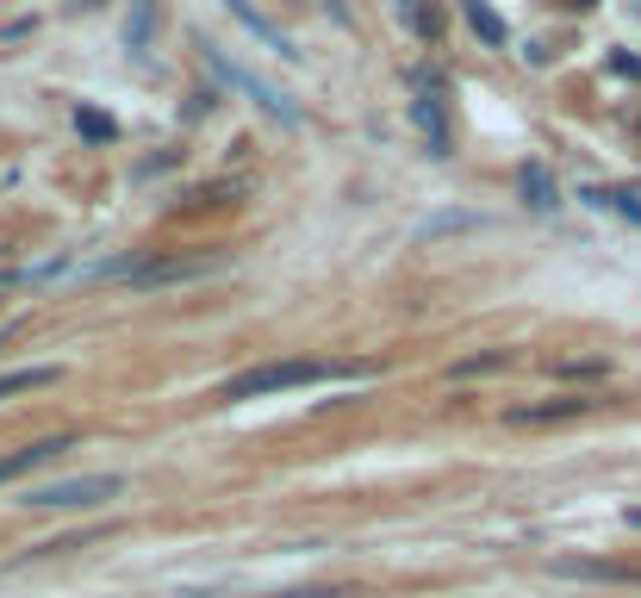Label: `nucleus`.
Listing matches in <instances>:
<instances>
[{
  "mask_svg": "<svg viewBox=\"0 0 641 598\" xmlns=\"http://www.w3.org/2000/svg\"><path fill=\"white\" fill-rule=\"evenodd\" d=\"M343 375H361V368L343 362H312V356H293V362H262V368H243L219 387V399H268V393H299V387H330Z\"/></svg>",
  "mask_w": 641,
  "mask_h": 598,
  "instance_id": "1",
  "label": "nucleus"
},
{
  "mask_svg": "<svg viewBox=\"0 0 641 598\" xmlns=\"http://www.w3.org/2000/svg\"><path fill=\"white\" fill-rule=\"evenodd\" d=\"M119 492H126V474H81V480L32 487L19 505H32V511H94V505L119 499Z\"/></svg>",
  "mask_w": 641,
  "mask_h": 598,
  "instance_id": "2",
  "label": "nucleus"
},
{
  "mask_svg": "<svg viewBox=\"0 0 641 598\" xmlns=\"http://www.w3.org/2000/svg\"><path fill=\"white\" fill-rule=\"evenodd\" d=\"M206 275H219V256H138L119 281L157 293V287H188V281H206Z\"/></svg>",
  "mask_w": 641,
  "mask_h": 598,
  "instance_id": "3",
  "label": "nucleus"
},
{
  "mask_svg": "<svg viewBox=\"0 0 641 598\" xmlns=\"http://www.w3.org/2000/svg\"><path fill=\"white\" fill-rule=\"evenodd\" d=\"M206 63L219 69V81H231V88H243V94H250V100H256V107H262V112H274V119H287V126H299V107H293V100L281 94V88H268L262 76H250V69H243V63H231V57H224V50H212V44H206Z\"/></svg>",
  "mask_w": 641,
  "mask_h": 598,
  "instance_id": "4",
  "label": "nucleus"
},
{
  "mask_svg": "<svg viewBox=\"0 0 641 598\" xmlns=\"http://www.w3.org/2000/svg\"><path fill=\"white\" fill-rule=\"evenodd\" d=\"M598 399H585V393H561V399H535V406H511V425L523 430V425H567V418H585Z\"/></svg>",
  "mask_w": 641,
  "mask_h": 598,
  "instance_id": "5",
  "label": "nucleus"
},
{
  "mask_svg": "<svg viewBox=\"0 0 641 598\" xmlns=\"http://www.w3.org/2000/svg\"><path fill=\"white\" fill-rule=\"evenodd\" d=\"M63 449H76V437H38V442H26V449H13V456H0V487L19 480V474H38L44 461L63 456Z\"/></svg>",
  "mask_w": 641,
  "mask_h": 598,
  "instance_id": "6",
  "label": "nucleus"
},
{
  "mask_svg": "<svg viewBox=\"0 0 641 598\" xmlns=\"http://www.w3.org/2000/svg\"><path fill=\"white\" fill-rule=\"evenodd\" d=\"M411 119H418V131L430 138V150H437V157H449V119H442V100H437V88H423V81H418Z\"/></svg>",
  "mask_w": 641,
  "mask_h": 598,
  "instance_id": "7",
  "label": "nucleus"
},
{
  "mask_svg": "<svg viewBox=\"0 0 641 598\" xmlns=\"http://www.w3.org/2000/svg\"><path fill=\"white\" fill-rule=\"evenodd\" d=\"M224 13H231V19H243V32H256V38H262L268 50H274V57H293V50H287V38L274 32V26H268L262 13H256L250 0H224Z\"/></svg>",
  "mask_w": 641,
  "mask_h": 598,
  "instance_id": "8",
  "label": "nucleus"
},
{
  "mask_svg": "<svg viewBox=\"0 0 641 598\" xmlns=\"http://www.w3.org/2000/svg\"><path fill=\"white\" fill-rule=\"evenodd\" d=\"M57 380H63V368H13V375H0V399L38 393V387H57Z\"/></svg>",
  "mask_w": 641,
  "mask_h": 598,
  "instance_id": "9",
  "label": "nucleus"
},
{
  "mask_svg": "<svg viewBox=\"0 0 641 598\" xmlns=\"http://www.w3.org/2000/svg\"><path fill=\"white\" fill-rule=\"evenodd\" d=\"M517 188H523V200H530L535 212H554V206H561V200H554V175H548L542 162H535V169H523V175H517Z\"/></svg>",
  "mask_w": 641,
  "mask_h": 598,
  "instance_id": "10",
  "label": "nucleus"
},
{
  "mask_svg": "<svg viewBox=\"0 0 641 598\" xmlns=\"http://www.w3.org/2000/svg\"><path fill=\"white\" fill-rule=\"evenodd\" d=\"M461 13H468V26H473V32L485 38V44H504V38H511V32H504V19L492 13V7H485V0H468V7H461Z\"/></svg>",
  "mask_w": 641,
  "mask_h": 598,
  "instance_id": "11",
  "label": "nucleus"
},
{
  "mask_svg": "<svg viewBox=\"0 0 641 598\" xmlns=\"http://www.w3.org/2000/svg\"><path fill=\"white\" fill-rule=\"evenodd\" d=\"M150 38H157V0H138V13L126 19V44L150 50Z\"/></svg>",
  "mask_w": 641,
  "mask_h": 598,
  "instance_id": "12",
  "label": "nucleus"
},
{
  "mask_svg": "<svg viewBox=\"0 0 641 598\" xmlns=\"http://www.w3.org/2000/svg\"><path fill=\"white\" fill-rule=\"evenodd\" d=\"M499 368H511V349H485V356H461V362L449 368L454 380H468V375H499Z\"/></svg>",
  "mask_w": 641,
  "mask_h": 598,
  "instance_id": "13",
  "label": "nucleus"
},
{
  "mask_svg": "<svg viewBox=\"0 0 641 598\" xmlns=\"http://www.w3.org/2000/svg\"><path fill=\"white\" fill-rule=\"evenodd\" d=\"M554 375H561V380H604L610 362H604V356H561V362H554Z\"/></svg>",
  "mask_w": 641,
  "mask_h": 598,
  "instance_id": "14",
  "label": "nucleus"
},
{
  "mask_svg": "<svg viewBox=\"0 0 641 598\" xmlns=\"http://www.w3.org/2000/svg\"><path fill=\"white\" fill-rule=\"evenodd\" d=\"M554 574H579V580H641L629 567H604V561H554Z\"/></svg>",
  "mask_w": 641,
  "mask_h": 598,
  "instance_id": "15",
  "label": "nucleus"
},
{
  "mask_svg": "<svg viewBox=\"0 0 641 598\" xmlns=\"http://www.w3.org/2000/svg\"><path fill=\"white\" fill-rule=\"evenodd\" d=\"M399 13H405V26L418 38H437L442 32V13H437V7H423V0H399Z\"/></svg>",
  "mask_w": 641,
  "mask_h": 598,
  "instance_id": "16",
  "label": "nucleus"
},
{
  "mask_svg": "<svg viewBox=\"0 0 641 598\" xmlns=\"http://www.w3.org/2000/svg\"><path fill=\"white\" fill-rule=\"evenodd\" d=\"M585 200H592V206H610V212H623V219H635V225H641V200H635V193H604V188H585Z\"/></svg>",
  "mask_w": 641,
  "mask_h": 598,
  "instance_id": "17",
  "label": "nucleus"
},
{
  "mask_svg": "<svg viewBox=\"0 0 641 598\" xmlns=\"http://www.w3.org/2000/svg\"><path fill=\"white\" fill-rule=\"evenodd\" d=\"M76 131H81V138H94V143H112V119H107V112H88V107H81V112H76Z\"/></svg>",
  "mask_w": 641,
  "mask_h": 598,
  "instance_id": "18",
  "label": "nucleus"
},
{
  "mask_svg": "<svg viewBox=\"0 0 641 598\" xmlns=\"http://www.w3.org/2000/svg\"><path fill=\"white\" fill-rule=\"evenodd\" d=\"M468 225H480L473 212H449V219H430L423 225V237H442V231H468Z\"/></svg>",
  "mask_w": 641,
  "mask_h": 598,
  "instance_id": "19",
  "label": "nucleus"
},
{
  "mask_svg": "<svg viewBox=\"0 0 641 598\" xmlns=\"http://www.w3.org/2000/svg\"><path fill=\"white\" fill-rule=\"evenodd\" d=\"M623 524H629V530H641V505H629V511H623Z\"/></svg>",
  "mask_w": 641,
  "mask_h": 598,
  "instance_id": "20",
  "label": "nucleus"
}]
</instances>
